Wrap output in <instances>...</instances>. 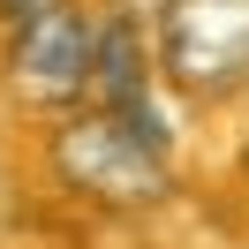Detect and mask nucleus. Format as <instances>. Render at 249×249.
Returning a JSON list of instances; mask_svg holds the SVG:
<instances>
[{"label": "nucleus", "instance_id": "1", "mask_svg": "<svg viewBox=\"0 0 249 249\" xmlns=\"http://www.w3.org/2000/svg\"><path fill=\"white\" fill-rule=\"evenodd\" d=\"M159 53L189 91H227L249 76V0H166Z\"/></svg>", "mask_w": 249, "mask_h": 249}, {"label": "nucleus", "instance_id": "2", "mask_svg": "<svg viewBox=\"0 0 249 249\" xmlns=\"http://www.w3.org/2000/svg\"><path fill=\"white\" fill-rule=\"evenodd\" d=\"M61 166L83 189H113V196H151L159 189V128H136L121 113H91L61 136Z\"/></svg>", "mask_w": 249, "mask_h": 249}, {"label": "nucleus", "instance_id": "3", "mask_svg": "<svg viewBox=\"0 0 249 249\" xmlns=\"http://www.w3.org/2000/svg\"><path fill=\"white\" fill-rule=\"evenodd\" d=\"M16 76L31 83L38 98H68L91 83V31H83L68 8H46V16L23 23L16 38Z\"/></svg>", "mask_w": 249, "mask_h": 249}, {"label": "nucleus", "instance_id": "4", "mask_svg": "<svg viewBox=\"0 0 249 249\" xmlns=\"http://www.w3.org/2000/svg\"><path fill=\"white\" fill-rule=\"evenodd\" d=\"M91 83L106 91V113H121V121H136V128H151V113H143V61H136L128 23H106V31L91 38Z\"/></svg>", "mask_w": 249, "mask_h": 249}, {"label": "nucleus", "instance_id": "5", "mask_svg": "<svg viewBox=\"0 0 249 249\" xmlns=\"http://www.w3.org/2000/svg\"><path fill=\"white\" fill-rule=\"evenodd\" d=\"M46 8H53V0H8V16H16V23H31V16H46Z\"/></svg>", "mask_w": 249, "mask_h": 249}]
</instances>
